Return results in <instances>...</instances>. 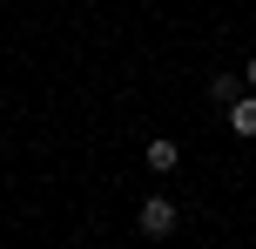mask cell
Instances as JSON below:
<instances>
[{
    "label": "cell",
    "instance_id": "1",
    "mask_svg": "<svg viewBox=\"0 0 256 249\" xmlns=\"http://www.w3.org/2000/svg\"><path fill=\"white\" fill-rule=\"evenodd\" d=\"M135 229H142L148 243H162V236H176V229H182V209H176L168 196H142V209H135Z\"/></svg>",
    "mask_w": 256,
    "mask_h": 249
},
{
    "label": "cell",
    "instance_id": "2",
    "mask_svg": "<svg viewBox=\"0 0 256 249\" xmlns=\"http://www.w3.org/2000/svg\"><path fill=\"white\" fill-rule=\"evenodd\" d=\"M216 115L230 121V135H236V142H256V94H250V88L236 94L230 108H216Z\"/></svg>",
    "mask_w": 256,
    "mask_h": 249
},
{
    "label": "cell",
    "instance_id": "3",
    "mask_svg": "<svg viewBox=\"0 0 256 249\" xmlns=\"http://www.w3.org/2000/svg\"><path fill=\"white\" fill-rule=\"evenodd\" d=\"M142 162H148L155 175H176L182 169V142H176V135H155V142L142 148Z\"/></svg>",
    "mask_w": 256,
    "mask_h": 249
},
{
    "label": "cell",
    "instance_id": "4",
    "mask_svg": "<svg viewBox=\"0 0 256 249\" xmlns=\"http://www.w3.org/2000/svg\"><path fill=\"white\" fill-rule=\"evenodd\" d=\"M236 94H243V74H209V101L216 108H230Z\"/></svg>",
    "mask_w": 256,
    "mask_h": 249
},
{
    "label": "cell",
    "instance_id": "5",
    "mask_svg": "<svg viewBox=\"0 0 256 249\" xmlns=\"http://www.w3.org/2000/svg\"><path fill=\"white\" fill-rule=\"evenodd\" d=\"M243 88L256 94V54H250V61H243Z\"/></svg>",
    "mask_w": 256,
    "mask_h": 249
}]
</instances>
